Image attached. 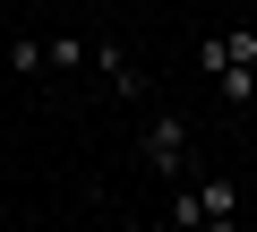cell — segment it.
Wrapping results in <instances>:
<instances>
[{
	"label": "cell",
	"instance_id": "8992f818",
	"mask_svg": "<svg viewBox=\"0 0 257 232\" xmlns=\"http://www.w3.org/2000/svg\"><path fill=\"white\" fill-rule=\"evenodd\" d=\"M9 69H18V78H43V43H35V35H9Z\"/></svg>",
	"mask_w": 257,
	"mask_h": 232
},
{
	"label": "cell",
	"instance_id": "7a4b0ae2",
	"mask_svg": "<svg viewBox=\"0 0 257 232\" xmlns=\"http://www.w3.org/2000/svg\"><path fill=\"white\" fill-rule=\"evenodd\" d=\"M138 164H146L155 181H189V121H180V112H146Z\"/></svg>",
	"mask_w": 257,
	"mask_h": 232
},
{
	"label": "cell",
	"instance_id": "277c9868",
	"mask_svg": "<svg viewBox=\"0 0 257 232\" xmlns=\"http://www.w3.org/2000/svg\"><path fill=\"white\" fill-rule=\"evenodd\" d=\"M86 69H103V78H111L120 95H146V69H138V60H128L120 43H94V52H86Z\"/></svg>",
	"mask_w": 257,
	"mask_h": 232
},
{
	"label": "cell",
	"instance_id": "3957f363",
	"mask_svg": "<svg viewBox=\"0 0 257 232\" xmlns=\"http://www.w3.org/2000/svg\"><path fill=\"white\" fill-rule=\"evenodd\" d=\"M214 95H223V103H248V95H257V26H223V69H214Z\"/></svg>",
	"mask_w": 257,
	"mask_h": 232
},
{
	"label": "cell",
	"instance_id": "5b68a950",
	"mask_svg": "<svg viewBox=\"0 0 257 232\" xmlns=\"http://www.w3.org/2000/svg\"><path fill=\"white\" fill-rule=\"evenodd\" d=\"M86 52H94L86 35H52L43 43V69H86Z\"/></svg>",
	"mask_w": 257,
	"mask_h": 232
},
{
	"label": "cell",
	"instance_id": "6da1fadb",
	"mask_svg": "<svg viewBox=\"0 0 257 232\" xmlns=\"http://www.w3.org/2000/svg\"><path fill=\"white\" fill-rule=\"evenodd\" d=\"M172 232H240V181L231 172L172 181Z\"/></svg>",
	"mask_w": 257,
	"mask_h": 232
},
{
	"label": "cell",
	"instance_id": "52a82bcc",
	"mask_svg": "<svg viewBox=\"0 0 257 232\" xmlns=\"http://www.w3.org/2000/svg\"><path fill=\"white\" fill-rule=\"evenodd\" d=\"M103 9H120V0H103Z\"/></svg>",
	"mask_w": 257,
	"mask_h": 232
}]
</instances>
